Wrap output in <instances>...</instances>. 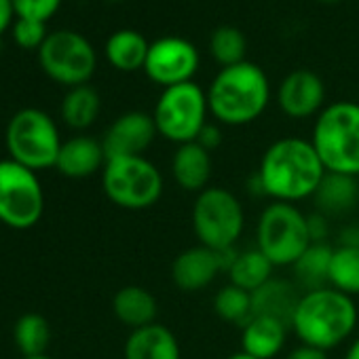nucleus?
I'll use <instances>...</instances> for the list:
<instances>
[{
	"label": "nucleus",
	"instance_id": "nucleus-1",
	"mask_svg": "<svg viewBox=\"0 0 359 359\" xmlns=\"http://www.w3.org/2000/svg\"><path fill=\"white\" fill-rule=\"evenodd\" d=\"M325 173L311 140L290 135L275 140L264 150L256 171V184L260 195L296 205L313 199Z\"/></svg>",
	"mask_w": 359,
	"mask_h": 359
},
{
	"label": "nucleus",
	"instance_id": "nucleus-18",
	"mask_svg": "<svg viewBox=\"0 0 359 359\" xmlns=\"http://www.w3.org/2000/svg\"><path fill=\"white\" fill-rule=\"evenodd\" d=\"M125 359H182L177 336L163 323L131 330L123 348Z\"/></svg>",
	"mask_w": 359,
	"mask_h": 359
},
{
	"label": "nucleus",
	"instance_id": "nucleus-29",
	"mask_svg": "<svg viewBox=\"0 0 359 359\" xmlns=\"http://www.w3.org/2000/svg\"><path fill=\"white\" fill-rule=\"evenodd\" d=\"M210 53L216 60V64H220V68L237 66L245 62V53H248L245 36L233 26H220L214 30L210 39Z\"/></svg>",
	"mask_w": 359,
	"mask_h": 359
},
{
	"label": "nucleus",
	"instance_id": "nucleus-5",
	"mask_svg": "<svg viewBox=\"0 0 359 359\" xmlns=\"http://www.w3.org/2000/svg\"><path fill=\"white\" fill-rule=\"evenodd\" d=\"M102 189L116 208L142 212L158 203L165 180L161 169L144 154L116 156L108 158L102 169Z\"/></svg>",
	"mask_w": 359,
	"mask_h": 359
},
{
	"label": "nucleus",
	"instance_id": "nucleus-7",
	"mask_svg": "<svg viewBox=\"0 0 359 359\" xmlns=\"http://www.w3.org/2000/svg\"><path fill=\"white\" fill-rule=\"evenodd\" d=\"M191 220L199 245L216 252H235L245 229V212L239 197L222 187H208L195 197Z\"/></svg>",
	"mask_w": 359,
	"mask_h": 359
},
{
	"label": "nucleus",
	"instance_id": "nucleus-33",
	"mask_svg": "<svg viewBox=\"0 0 359 359\" xmlns=\"http://www.w3.org/2000/svg\"><path fill=\"white\" fill-rule=\"evenodd\" d=\"M197 142H199L205 150H210V152L216 150V148L222 144V131H220V127L214 125V123H208V125L203 127V131L199 133Z\"/></svg>",
	"mask_w": 359,
	"mask_h": 359
},
{
	"label": "nucleus",
	"instance_id": "nucleus-22",
	"mask_svg": "<svg viewBox=\"0 0 359 359\" xmlns=\"http://www.w3.org/2000/svg\"><path fill=\"white\" fill-rule=\"evenodd\" d=\"M317 212L325 218L330 216H344L355 210L359 203V182L351 175L325 173L317 193L313 195Z\"/></svg>",
	"mask_w": 359,
	"mask_h": 359
},
{
	"label": "nucleus",
	"instance_id": "nucleus-34",
	"mask_svg": "<svg viewBox=\"0 0 359 359\" xmlns=\"http://www.w3.org/2000/svg\"><path fill=\"white\" fill-rule=\"evenodd\" d=\"M309 231H311V239L313 243H325L323 239L327 237L330 229H327V218L323 214H311L309 216Z\"/></svg>",
	"mask_w": 359,
	"mask_h": 359
},
{
	"label": "nucleus",
	"instance_id": "nucleus-10",
	"mask_svg": "<svg viewBox=\"0 0 359 359\" xmlns=\"http://www.w3.org/2000/svg\"><path fill=\"white\" fill-rule=\"evenodd\" d=\"M45 212V193L32 169L13 158L0 161V222L26 231L32 229Z\"/></svg>",
	"mask_w": 359,
	"mask_h": 359
},
{
	"label": "nucleus",
	"instance_id": "nucleus-13",
	"mask_svg": "<svg viewBox=\"0 0 359 359\" xmlns=\"http://www.w3.org/2000/svg\"><path fill=\"white\" fill-rule=\"evenodd\" d=\"M235 252H216L205 245H195L180 252L171 262V281L177 290L195 294L210 287L220 273L229 271Z\"/></svg>",
	"mask_w": 359,
	"mask_h": 359
},
{
	"label": "nucleus",
	"instance_id": "nucleus-39",
	"mask_svg": "<svg viewBox=\"0 0 359 359\" xmlns=\"http://www.w3.org/2000/svg\"><path fill=\"white\" fill-rule=\"evenodd\" d=\"M226 359H256V357H252V355H248V353H243V351H237V353L229 355Z\"/></svg>",
	"mask_w": 359,
	"mask_h": 359
},
{
	"label": "nucleus",
	"instance_id": "nucleus-40",
	"mask_svg": "<svg viewBox=\"0 0 359 359\" xmlns=\"http://www.w3.org/2000/svg\"><path fill=\"white\" fill-rule=\"evenodd\" d=\"M24 359H51V357H47V355H36V357H24Z\"/></svg>",
	"mask_w": 359,
	"mask_h": 359
},
{
	"label": "nucleus",
	"instance_id": "nucleus-6",
	"mask_svg": "<svg viewBox=\"0 0 359 359\" xmlns=\"http://www.w3.org/2000/svg\"><path fill=\"white\" fill-rule=\"evenodd\" d=\"M309 216L294 203L273 201L256 224V248L277 266H294L311 248Z\"/></svg>",
	"mask_w": 359,
	"mask_h": 359
},
{
	"label": "nucleus",
	"instance_id": "nucleus-25",
	"mask_svg": "<svg viewBox=\"0 0 359 359\" xmlns=\"http://www.w3.org/2000/svg\"><path fill=\"white\" fill-rule=\"evenodd\" d=\"M100 93L89 85L72 87L62 102V118L72 129H87L100 116Z\"/></svg>",
	"mask_w": 359,
	"mask_h": 359
},
{
	"label": "nucleus",
	"instance_id": "nucleus-4",
	"mask_svg": "<svg viewBox=\"0 0 359 359\" xmlns=\"http://www.w3.org/2000/svg\"><path fill=\"white\" fill-rule=\"evenodd\" d=\"M311 144L327 173L359 177V104H327L315 118Z\"/></svg>",
	"mask_w": 359,
	"mask_h": 359
},
{
	"label": "nucleus",
	"instance_id": "nucleus-12",
	"mask_svg": "<svg viewBox=\"0 0 359 359\" xmlns=\"http://www.w3.org/2000/svg\"><path fill=\"white\" fill-rule=\"evenodd\" d=\"M199 68L197 47L180 36H163L150 43L148 57L144 64L146 76L163 89L191 83Z\"/></svg>",
	"mask_w": 359,
	"mask_h": 359
},
{
	"label": "nucleus",
	"instance_id": "nucleus-20",
	"mask_svg": "<svg viewBox=\"0 0 359 359\" xmlns=\"http://www.w3.org/2000/svg\"><path fill=\"white\" fill-rule=\"evenodd\" d=\"M300 296L302 294L294 283L273 277L252 294V315L273 317L290 325Z\"/></svg>",
	"mask_w": 359,
	"mask_h": 359
},
{
	"label": "nucleus",
	"instance_id": "nucleus-2",
	"mask_svg": "<svg viewBox=\"0 0 359 359\" xmlns=\"http://www.w3.org/2000/svg\"><path fill=\"white\" fill-rule=\"evenodd\" d=\"M355 300L330 285L302 292L292 315L290 330L300 344L330 351L344 342L357 327Z\"/></svg>",
	"mask_w": 359,
	"mask_h": 359
},
{
	"label": "nucleus",
	"instance_id": "nucleus-16",
	"mask_svg": "<svg viewBox=\"0 0 359 359\" xmlns=\"http://www.w3.org/2000/svg\"><path fill=\"white\" fill-rule=\"evenodd\" d=\"M169 167H171L173 182L187 193L199 195L201 191L210 187L212 171H214L212 154L199 142H189V144L177 146L171 156Z\"/></svg>",
	"mask_w": 359,
	"mask_h": 359
},
{
	"label": "nucleus",
	"instance_id": "nucleus-26",
	"mask_svg": "<svg viewBox=\"0 0 359 359\" xmlns=\"http://www.w3.org/2000/svg\"><path fill=\"white\" fill-rule=\"evenodd\" d=\"M334 248L327 243H311V248L294 264L296 281L306 290H317L327 285V273Z\"/></svg>",
	"mask_w": 359,
	"mask_h": 359
},
{
	"label": "nucleus",
	"instance_id": "nucleus-38",
	"mask_svg": "<svg viewBox=\"0 0 359 359\" xmlns=\"http://www.w3.org/2000/svg\"><path fill=\"white\" fill-rule=\"evenodd\" d=\"M344 359H359V336L348 344V348L344 353Z\"/></svg>",
	"mask_w": 359,
	"mask_h": 359
},
{
	"label": "nucleus",
	"instance_id": "nucleus-31",
	"mask_svg": "<svg viewBox=\"0 0 359 359\" xmlns=\"http://www.w3.org/2000/svg\"><path fill=\"white\" fill-rule=\"evenodd\" d=\"M18 20H30L47 24L55 11L60 9L62 0H11Z\"/></svg>",
	"mask_w": 359,
	"mask_h": 359
},
{
	"label": "nucleus",
	"instance_id": "nucleus-28",
	"mask_svg": "<svg viewBox=\"0 0 359 359\" xmlns=\"http://www.w3.org/2000/svg\"><path fill=\"white\" fill-rule=\"evenodd\" d=\"M13 334H15L18 348L22 351L24 357L45 355V351L49 346V338H51L49 321L39 313H28V315L20 317Z\"/></svg>",
	"mask_w": 359,
	"mask_h": 359
},
{
	"label": "nucleus",
	"instance_id": "nucleus-9",
	"mask_svg": "<svg viewBox=\"0 0 359 359\" xmlns=\"http://www.w3.org/2000/svg\"><path fill=\"white\" fill-rule=\"evenodd\" d=\"M5 140L11 158L32 171L55 167L64 144L55 121L39 108L20 110L9 121Z\"/></svg>",
	"mask_w": 359,
	"mask_h": 359
},
{
	"label": "nucleus",
	"instance_id": "nucleus-15",
	"mask_svg": "<svg viewBox=\"0 0 359 359\" xmlns=\"http://www.w3.org/2000/svg\"><path fill=\"white\" fill-rule=\"evenodd\" d=\"M325 85L321 76L313 70H294L290 72L279 89L277 104L281 112L290 118H309L319 114L325 106Z\"/></svg>",
	"mask_w": 359,
	"mask_h": 359
},
{
	"label": "nucleus",
	"instance_id": "nucleus-11",
	"mask_svg": "<svg viewBox=\"0 0 359 359\" xmlns=\"http://www.w3.org/2000/svg\"><path fill=\"white\" fill-rule=\"evenodd\" d=\"M41 68L55 83L79 87L87 85L97 66L93 45L79 32L60 30L45 39L39 49Z\"/></svg>",
	"mask_w": 359,
	"mask_h": 359
},
{
	"label": "nucleus",
	"instance_id": "nucleus-3",
	"mask_svg": "<svg viewBox=\"0 0 359 359\" xmlns=\"http://www.w3.org/2000/svg\"><path fill=\"white\" fill-rule=\"evenodd\" d=\"M271 85L264 70L252 62L220 68L208 89L210 114L229 127L250 125L266 110Z\"/></svg>",
	"mask_w": 359,
	"mask_h": 359
},
{
	"label": "nucleus",
	"instance_id": "nucleus-27",
	"mask_svg": "<svg viewBox=\"0 0 359 359\" xmlns=\"http://www.w3.org/2000/svg\"><path fill=\"white\" fill-rule=\"evenodd\" d=\"M327 285L355 298L359 296V248L336 245L332 252Z\"/></svg>",
	"mask_w": 359,
	"mask_h": 359
},
{
	"label": "nucleus",
	"instance_id": "nucleus-35",
	"mask_svg": "<svg viewBox=\"0 0 359 359\" xmlns=\"http://www.w3.org/2000/svg\"><path fill=\"white\" fill-rule=\"evenodd\" d=\"M285 359H327V355L321 348H315V346H309V344H300V346L292 348Z\"/></svg>",
	"mask_w": 359,
	"mask_h": 359
},
{
	"label": "nucleus",
	"instance_id": "nucleus-41",
	"mask_svg": "<svg viewBox=\"0 0 359 359\" xmlns=\"http://www.w3.org/2000/svg\"><path fill=\"white\" fill-rule=\"evenodd\" d=\"M319 3H327V5H332V3H338V0H319Z\"/></svg>",
	"mask_w": 359,
	"mask_h": 359
},
{
	"label": "nucleus",
	"instance_id": "nucleus-8",
	"mask_svg": "<svg viewBox=\"0 0 359 359\" xmlns=\"http://www.w3.org/2000/svg\"><path fill=\"white\" fill-rule=\"evenodd\" d=\"M208 93L197 83H182L163 89L156 100L152 118L156 125V133L182 146L189 142H197L199 133L208 125Z\"/></svg>",
	"mask_w": 359,
	"mask_h": 359
},
{
	"label": "nucleus",
	"instance_id": "nucleus-36",
	"mask_svg": "<svg viewBox=\"0 0 359 359\" xmlns=\"http://www.w3.org/2000/svg\"><path fill=\"white\" fill-rule=\"evenodd\" d=\"M338 245H346V248H359V224H351L344 226L340 231V243Z\"/></svg>",
	"mask_w": 359,
	"mask_h": 359
},
{
	"label": "nucleus",
	"instance_id": "nucleus-19",
	"mask_svg": "<svg viewBox=\"0 0 359 359\" xmlns=\"http://www.w3.org/2000/svg\"><path fill=\"white\" fill-rule=\"evenodd\" d=\"M287 332L290 325L279 319L252 315V319L241 325V351L256 359H273L283 351Z\"/></svg>",
	"mask_w": 359,
	"mask_h": 359
},
{
	"label": "nucleus",
	"instance_id": "nucleus-17",
	"mask_svg": "<svg viewBox=\"0 0 359 359\" xmlns=\"http://www.w3.org/2000/svg\"><path fill=\"white\" fill-rule=\"evenodd\" d=\"M104 165H106V152L102 142L89 135H76L62 144L55 169L66 177L83 180L104 169Z\"/></svg>",
	"mask_w": 359,
	"mask_h": 359
},
{
	"label": "nucleus",
	"instance_id": "nucleus-23",
	"mask_svg": "<svg viewBox=\"0 0 359 359\" xmlns=\"http://www.w3.org/2000/svg\"><path fill=\"white\" fill-rule=\"evenodd\" d=\"M273 269L275 266L269 262V258L258 248H252L233 254L226 275H229V283L254 294L266 281L273 279Z\"/></svg>",
	"mask_w": 359,
	"mask_h": 359
},
{
	"label": "nucleus",
	"instance_id": "nucleus-24",
	"mask_svg": "<svg viewBox=\"0 0 359 359\" xmlns=\"http://www.w3.org/2000/svg\"><path fill=\"white\" fill-rule=\"evenodd\" d=\"M150 43L135 30H118L106 43V57L108 62L121 72H135L144 70L148 57Z\"/></svg>",
	"mask_w": 359,
	"mask_h": 359
},
{
	"label": "nucleus",
	"instance_id": "nucleus-14",
	"mask_svg": "<svg viewBox=\"0 0 359 359\" xmlns=\"http://www.w3.org/2000/svg\"><path fill=\"white\" fill-rule=\"evenodd\" d=\"M156 125L152 114L131 110L121 114L104 133L102 146L108 158L116 156H142L156 137Z\"/></svg>",
	"mask_w": 359,
	"mask_h": 359
},
{
	"label": "nucleus",
	"instance_id": "nucleus-32",
	"mask_svg": "<svg viewBox=\"0 0 359 359\" xmlns=\"http://www.w3.org/2000/svg\"><path fill=\"white\" fill-rule=\"evenodd\" d=\"M47 28L41 22L30 20H18L13 26V39L22 49H41V45L47 39Z\"/></svg>",
	"mask_w": 359,
	"mask_h": 359
},
{
	"label": "nucleus",
	"instance_id": "nucleus-21",
	"mask_svg": "<svg viewBox=\"0 0 359 359\" xmlns=\"http://www.w3.org/2000/svg\"><path fill=\"white\" fill-rule=\"evenodd\" d=\"M112 311L123 325L140 330L150 323H156L158 302L150 290L142 285H125L114 294Z\"/></svg>",
	"mask_w": 359,
	"mask_h": 359
},
{
	"label": "nucleus",
	"instance_id": "nucleus-37",
	"mask_svg": "<svg viewBox=\"0 0 359 359\" xmlns=\"http://www.w3.org/2000/svg\"><path fill=\"white\" fill-rule=\"evenodd\" d=\"M13 15H15V11H13L11 0H0V34H3L9 28Z\"/></svg>",
	"mask_w": 359,
	"mask_h": 359
},
{
	"label": "nucleus",
	"instance_id": "nucleus-30",
	"mask_svg": "<svg viewBox=\"0 0 359 359\" xmlns=\"http://www.w3.org/2000/svg\"><path fill=\"white\" fill-rule=\"evenodd\" d=\"M214 311L220 319L243 325L252 319V294L226 283L214 296Z\"/></svg>",
	"mask_w": 359,
	"mask_h": 359
}]
</instances>
